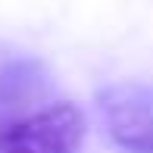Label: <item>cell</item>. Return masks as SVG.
<instances>
[{"mask_svg": "<svg viewBox=\"0 0 153 153\" xmlns=\"http://www.w3.org/2000/svg\"><path fill=\"white\" fill-rule=\"evenodd\" d=\"M85 128V116L75 103H47L0 122V153H78Z\"/></svg>", "mask_w": 153, "mask_h": 153, "instance_id": "6da1fadb", "label": "cell"}, {"mask_svg": "<svg viewBox=\"0 0 153 153\" xmlns=\"http://www.w3.org/2000/svg\"><path fill=\"white\" fill-rule=\"evenodd\" d=\"M106 134L125 153H153V85L116 81L97 91Z\"/></svg>", "mask_w": 153, "mask_h": 153, "instance_id": "7a4b0ae2", "label": "cell"}]
</instances>
